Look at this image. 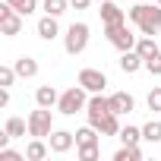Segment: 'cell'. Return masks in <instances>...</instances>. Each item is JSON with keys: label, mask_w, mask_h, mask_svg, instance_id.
<instances>
[{"label": "cell", "mask_w": 161, "mask_h": 161, "mask_svg": "<svg viewBox=\"0 0 161 161\" xmlns=\"http://www.w3.org/2000/svg\"><path fill=\"white\" fill-rule=\"evenodd\" d=\"M130 22L142 35H158L161 32V7L158 3H136L130 10Z\"/></svg>", "instance_id": "cell-1"}, {"label": "cell", "mask_w": 161, "mask_h": 161, "mask_svg": "<svg viewBox=\"0 0 161 161\" xmlns=\"http://www.w3.org/2000/svg\"><path fill=\"white\" fill-rule=\"evenodd\" d=\"M89 108V92L82 89V86H69L66 92H60V101H57V111L60 114H66V117H73V114H79V111H86Z\"/></svg>", "instance_id": "cell-2"}, {"label": "cell", "mask_w": 161, "mask_h": 161, "mask_svg": "<svg viewBox=\"0 0 161 161\" xmlns=\"http://www.w3.org/2000/svg\"><path fill=\"white\" fill-rule=\"evenodd\" d=\"M89 35H92V29H89L86 22H73V25L66 29V35H63V51H66L69 57L82 54V51L89 47Z\"/></svg>", "instance_id": "cell-3"}, {"label": "cell", "mask_w": 161, "mask_h": 161, "mask_svg": "<svg viewBox=\"0 0 161 161\" xmlns=\"http://www.w3.org/2000/svg\"><path fill=\"white\" fill-rule=\"evenodd\" d=\"M104 38L123 54V51H133L136 47V41H139V35H133V29L126 25V22H120V25H104Z\"/></svg>", "instance_id": "cell-4"}, {"label": "cell", "mask_w": 161, "mask_h": 161, "mask_svg": "<svg viewBox=\"0 0 161 161\" xmlns=\"http://www.w3.org/2000/svg\"><path fill=\"white\" fill-rule=\"evenodd\" d=\"M25 120H29V136L47 139V136L54 133V117H51V108H38V111H32Z\"/></svg>", "instance_id": "cell-5"}, {"label": "cell", "mask_w": 161, "mask_h": 161, "mask_svg": "<svg viewBox=\"0 0 161 161\" xmlns=\"http://www.w3.org/2000/svg\"><path fill=\"white\" fill-rule=\"evenodd\" d=\"M22 22H25V16L19 10H13L7 0H3V3H0V32H3L7 38H16L22 32Z\"/></svg>", "instance_id": "cell-6"}, {"label": "cell", "mask_w": 161, "mask_h": 161, "mask_svg": "<svg viewBox=\"0 0 161 161\" xmlns=\"http://www.w3.org/2000/svg\"><path fill=\"white\" fill-rule=\"evenodd\" d=\"M76 82L82 86L89 95H95V92H104L111 82H108V76L101 73V69H92V66H86V69H79V76H76Z\"/></svg>", "instance_id": "cell-7"}, {"label": "cell", "mask_w": 161, "mask_h": 161, "mask_svg": "<svg viewBox=\"0 0 161 161\" xmlns=\"http://www.w3.org/2000/svg\"><path fill=\"white\" fill-rule=\"evenodd\" d=\"M111 114V98H104V92H95V95H89V108H86V117H89V123L98 130V123L104 120Z\"/></svg>", "instance_id": "cell-8"}, {"label": "cell", "mask_w": 161, "mask_h": 161, "mask_svg": "<svg viewBox=\"0 0 161 161\" xmlns=\"http://www.w3.org/2000/svg\"><path fill=\"white\" fill-rule=\"evenodd\" d=\"M47 142H51V152H54V155H66V152L76 145V133H69V130H54V133L47 136Z\"/></svg>", "instance_id": "cell-9"}, {"label": "cell", "mask_w": 161, "mask_h": 161, "mask_svg": "<svg viewBox=\"0 0 161 161\" xmlns=\"http://www.w3.org/2000/svg\"><path fill=\"white\" fill-rule=\"evenodd\" d=\"M101 25H120V22H126V13L114 3V0H101Z\"/></svg>", "instance_id": "cell-10"}, {"label": "cell", "mask_w": 161, "mask_h": 161, "mask_svg": "<svg viewBox=\"0 0 161 161\" xmlns=\"http://www.w3.org/2000/svg\"><path fill=\"white\" fill-rule=\"evenodd\" d=\"M120 69L126 73V76H133V73H139V69H145V60H142V54L133 47V51H123L120 54Z\"/></svg>", "instance_id": "cell-11"}, {"label": "cell", "mask_w": 161, "mask_h": 161, "mask_svg": "<svg viewBox=\"0 0 161 161\" xmlns=\"http://www.w3.org/2000/svg\"><path fill=\"white\" fill-rule=\"evenodd\" d=\"M108 98H111V111L114 114H133V108H136V98L130 92H114Z\"/></svg>", "instance_id": "cell-12"}, {"label": "cell", "mask_w": 161, "mask_h": 161, "mask_svg": "<svg viewBox=\"0 0 161 161\" xmlns=\"http://www.w3.org/2000/svg\"><path fill=\"white\" fill-rule=\"evenodd\" d=\"M57 35H60L57 16H47V13H44V16L38 19V38H41V41H54Z\"/></svg>", "instance_id": "cell-13"}, {"label": "cell", "mask_w": 161, "mask_h": 161, "mask_svg": "<svg viewBox=\"0 0 161 161\" xmlns=\"http://www.w3.org/2000/svg\"><path fill=\"white\" fill-rule=\"evenodd\" d=\"M47 155H51V142H44V139L32 136V142L25 145V158H29V161H44Z\"/></svg>", "instance_id": "cell-14"}, {"label": "cell", "mask_w": 161, "mask_h": 161, "mask_svg": "<svg viewBox=\"0 0 161 161\" xmlns=\"http://www.w3.org/2000/svg\"><path fill=\"white\" fill-rule=\"evenodd\" d=\"M57 101H60V92L54 86H38V92H35V104L38 108H54Z\"/></svg>", "instance_id": "cell-15"}, {"label": "cell", "mask_w": 161, "mask_h": 161, "mask_svg": "<svg viewBox=\"0 0 161 161\" xmlns=\"http://www.w3.org/2000/svg\"><path fill=\"white\" fill-rule=\"evenodd\" d=\"M136 51L142 54V60H148V57H155V54L161 51V41H155L152 35H139V41H136Z\"/></svg>", "instance_id": "cell-16"}, {"label": "cell", "mask_w": 161, "mask_h": 161, "mask_svg": "<svg viewBox=\"0 0 161 161\" xmlns=\"http://www.w3.org/2000/svg\"><path fill=\"white\" fill-rule=\"evenodd\" d=\"M13 66H16L19 79H32V76H38V60H35V57H25V54H22Z\"/></svg>", "instance_id": "cell-17"}, {"label": "cell", "mask_w": 161, "mask_h": 161, "mask_svg": "<svg viewBox=\"0 0 161 161\" xmlns=\"http://www.w3.org/2000/svg\"><path fill=\"white\" fill-rule=\"evenodd\" d=\"M98 133H101V136H120V114L111 111V114L98 123Z\"/></svg>", "instance_id": "cell-18"}, {"label": "cell", "mask_w": 161, "mask_h": 161, "mask_svg": "<svg viewBox=\"0 0 161 161\" xmlns=\"http://www.w3.org/2000/svg\"><path fill=\"white\" fill-rule=\"evenodd\" d=\"M3 130H7V133H10L13 139H22V136L29 133V120H22V117H7Z\"/></svg>", "instance_id": "cell-19"}, {"label": "cell", "mask_w": 161, "mask_h": 161, "mask_svg": "<svg viewBox=\"0 0 161 161\" xmlns=\"http://www.w3.org/2000/svg\"><path fill=\"white\" fill-rule=\"evenodd\" d=\"M98 136H101V133H98L92 123L82 126V130H76V148H79V145H98Z\"/></svg>", "instance_id": "cell-20"}, {"label": "cell", "mask_w": 161, "mask_h": 161, "mask_svg": "<svg viewBox=\"0 0 161 161\" xmlns=\"http://www.w3.org/2000/svg\"><path fill=\"white\" fill-rule=\"evenodd\" d=\"M114 161H142V148L139 145H120L117 152H114Z\"/></svg>", "instance_id": "cell-21"}, {"label": "cell", "mask_w": 161, "mask_h": 161, "mask_svg": "<svg viewBox=\"0 0 161 161\" xmlns=\"http://www.w3.org/2000/svg\"><path fill=\"white\" fill-rule=\"evenodd\" d=\"M120 142L139 145V142H142V130H139V126H120Z\"/></svg>", "instance_id": "cell-22"}, {"label": "cell", "mask_w": 161, "mask_h": 161, "mask_svg": "<svg viewBox=\"0 0 161 161\" xmlns=\"http://www.w3.org/2000/svg\"><path fill=\"white\" fill-rule=\"evenodd\" d=\"M142 139L145 142H161V120H148L142 126Z\"/></svg>", "instance_id": "cell-23"}, {"label": "cell", "mask_w": 161, "mask_h": 161, "mask_svg": "<svg viewBox=\"0 0 161 161\" xmlns=\"http://www.w3.org/2000/svg\"><path fill=\"white\" fill-rule=\"evenodd\" d=\"M66 7H69V0H44V13L47 16H57V19L66 13Z\"/></svg>", "instance_id": "cell-24"}, {"label": "cell", "mask_w": 161, "mask_h": 161, "mask_svg": "<svg viewBox=\"0 0 161 161\" xmlns=\"http://www.w3.org/2000/svg\"><path fill=\"white\" fill-rule=\"evenodd\" d=\"M7 3H10L13 10H19L22 16H32V13L38 10V0H7Z\"/></svg>", "instance_id": "cell-25"}, {"label": "cell", "mask_w": 161, "mask_h": 161, "mask_svg": "<svg viewBox=\"0 0 161 161\" xmlns=\"http://www.w3.org/2000/svg\"><path fill=\"white\" fill-rule=\"evenodd\" d=\"M145 101H148V111H152V114H161V86H155Z\"/></svg>", "instance_id": "cell-26"}, {"label": "cell", "mask_w": 161, "mask_h": 161, "mask_svg": "<svg viewBox=\"0 0 161 161\" xmlns=\"http://www.w3.org/2000/svg\"><path fill=\"white\" fill-rule=\"evenodd\" d=\"M101 148L98 145H79V161H98Z\"/></svg>", "instance_id": "cell-27"}, {"label": "cell", "mask_w": 161, "mask_h": 161, "mask_svg": "<svg viewBox=\"0 0 161 161\" xmlns=\"http://www.w3.org/2000/svg\"><path fill=\"white\" fill-rule=\"evenodd\" d=\"M16 76H19L16 66H0V86H7V89H10V86L16 82Z\"/></svg>", "instance_id": "cell-28"}, {"label": "cell", "mask_w": 161, "mask_h": 161, "mask_svg": "<svg viewBox=\"0 0 161 161\" xmlns=\"http://www.w3.org/2000/svg\"><path fill=\"white\" fill-rule=\"evenodd\" d=\"M0 161H25V152H13L7 145V148H0Z\"/></svg>", "instance_id": "cell-29"}, {"label": "cell", "mask_w": 161, "mask_h": 161, "mask_svg": "<svg viewBox=\"0 0 161 161\" xmlns=\"http://www.w3.org/2000/svg\"><path fill=\"white\" fill-rule=\"evenodd\" d=\"M145 69H148L152 76H161V51H158L155 57H148V60H145Z\"/></svg>", "instance_id": "cell-30"}, {"label": "cell", "mask_w": 161, "mask_h": 161, "mask_svg": "<svg viewBox=\"0 0 161 161\" xmlns=\"http://www.w3.org/2000/svg\"><path fill=\"white\" fill-rule=\"evenodd\" d=\"M7 104H10V89L0 86V108H7Z\"/></svg>", "instance_id": "cell-31"}, {"label": "cell", "mask_w": 161, "mask_h": 161, "mask_svg": "<svg viewBox=\"0 0 161 161\" xmlns=\"http://www.w3.org/2000/svg\"><path fill=\"white\" fill-rule=\"evenodd\" d=\"M89 3H92V0H69L73 10H89Z\"/></svg>", "instance_id": "cell-32"}, {"label": "cell", "mask_w": 161, "mask_h": 161, "mask_svg": "<svg viewBox=\"0 0 161 161\" xmlns=\"http://www.w3.org/2000/svg\"><path fill=\"white\" fill-rule=\"evenodd\" d=\"M155 3H158V7H161V0H155Z\"/></svg>", "instance_id": "cell-33"}]
</instances>
